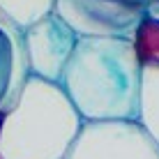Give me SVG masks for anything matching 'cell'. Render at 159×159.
Here are the masks:
<instances>
[{
  "label": "cell",
  "instance_id": "6da1fadb",
  "mask_svg": "<svg viewBox=\"0 0 159 159\" xmlns=\"http://www.w3.org/2000/svg\"><path fill=\"white\" fill-rule=\"evenodd\" d=\"M60 85L83 120H136L141 56L129 37H79Z\"/></svg>",
  "mask_w": 159,
  "mask_h": 159
},
{
  "label": "cell",
  "instance_id": "7a4b0ae2",
  "mask_svg": "<svg viewBox=\"0 0 159 159\" xmlns=\"http://www.w3.org/2000/svg\"><path fill=\"white\" fill-rule=\"evenodd\" d=\"M83 118L60 81L30 74L0 127V159H67Z\"/></svg>",
  "mask_w": 159,
  "mask_h": 159
},
{
  "label": "cell",
  "instance_id": "3957f363",
  "mask_svg": "<svg viewBox=\"0 0 159 159\" xmlns=\"http://www.w3.org/2000/svg\"><path fill=\"white\" fill-rule=\"evenodd\" d=\"M67 159H159V143L139 120H83Z\"/></svg>",
  "mask_w": 159,
  "mask_h": 159
},
{
  "label": "cell",
  "instance_id": "277c9868",
  "mask_svg": "<svg viewBox=\"0 0 159 159\" xmlns=\"http://www.w3.org/2000/svg\"><path fill=\"white\" fill-rule=\"evenodd\" d=\"M53 12L79 37L136 39L145 7L134 0H53Z\"/></svg>",
  "mask_w": 159,
  "mask_h": 159
},
{
  "label": "cell",
  "instance_id": "5b68a950",
  "mask_svg": "<svg viewBox=\"0 0 159 159\" xmlns=\"http://www.w3.org/2000/svg\"><path fill=\"white\" fill-rule=\"evenodd\" d=\"M23 37L28 48L30 72L48 81L62 79L65 65L72 56L79 35L56 12H51L37 23H32L30 28H25Z\"/></svg>",
  "mask_w": 159,
  "mask_h": 159
},
{
  "label": "cell",
  "instance_id": "8992f818",
  "mask_svg": "<svg viewBox=\"0 0 159 159\" xmlns=\"http://www.w3.org/2000/svg\"><path fill=\"white\" fill-rule=\"evenodd\" d=\"M0 32L7 37L9 42V74L7 83H5V92L0 97V111H9L16 104L21 90H23L25 81L30 76V60H28V48H25V37L23 30L14 23L9 16L0 12Z\"/></svg>",
  "mask_w": 159,
  "mask_h": 159
},
{
  "label": "cell",
  "instance_id": "52a82bcc",
  "mask_svg": "<svg viewBox=\"0 0 159 159\" xmlns=\"http://www.w3.org/2000/svg\"><path fill=\"white\" fill-rule=\"evenodd\" d=\"M139 120L159 143V62H141Z\"/></svg>",
  "mask_w": 159,
  "mask_h": 159
},
{
  "label": "cell",
  "instance_id": "ba28073f",
  "mask_svg": "<svg viewBox=\"0 0 159 159\" xmlns=\"http://www.w3.org/2000/svg\"><path fill=\"white\" fill-rule=\"evenodd\" d=\"M0 12L25 30L53 12V0H0Z\"/></svg>",
  "mask_w": 159,
  "mask_h": 159
},
{
  "label": "cell",
  "instance_id": "9c48e42d",
  "mask_svg": "<svg viewBox=\"0 0 159 159\" xmlns=\"http://www.w3.org/2000/svg\"><path fill=\"white\" fill-rule=\"evenodd\" d=\"M145 14H148V16H152V19H157V21H159V7H150V9H145Z\"/></svg>",
  "mask_w": 159,
  "mask_h": 159
}]
</instances>
